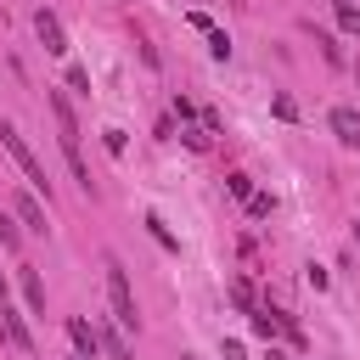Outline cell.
Here are the masks:
<instances>
[{
	"label": "cell",
	"mask_w": 360,
	"mask_h": 360,
	"mask_svg": "<svg viewBox=\"0 0 360 360\" xmlns=\"http://www.w3.org/2000/svg\"><path fill=\"white\" fill-rule=\"evenodd\" d=\"M0 248H6V253H17V248H22V231H17V219H11V214H0Z\"/></svg>",
	"instance_id": "cell-12"
},
{
	"label": "cell",
	"mask_w": 360,
	"mask_h": 360,
	"mask_svg": "<svg viewBox=\"0 0 360 360\" xmlns=\"http://www.w3.org/2000/svg\"><path fill=\"white\" fill-rule=\"evenodd\" d=\"M96 338H101V349H107V354H112V360H135V349H129V343H124V332H118V326H101V332H96Z\"/></svg>",
	"instance_id": "cell-10"
},
{
	"label": "cell",
	"mask_w": 360,
	"mask_h": 360,
	"mask_svg": "<svg viewBox=\"0 0 360 360\" xmlns=\"http://www.w3.org/2000/svg\"><path fill=\"white\" fill-rule=\"evenodd\" d=\"M0 304H6V270H0Z\"/></svg>",
	"instance_id": "cell-25"
},
{
	"label": "cell",
	"mask_w": 360,
	"mask_h": 360,
	"mask_svg": "<svg viewBox=\"0 0 360 360\" xmlns=\"http://www.w3.org/2000/svg\"><path fill=\"white\" fill-rule=\"evenodd\" d=\"M354 242H360V219H354Z\"/></svg>",
	"instance_id": "cell-26"
},
{
	"label": "cell",
	"mask_w": 360,
	"mask_h": 360,
	"mask_svg": "<svg viewBox=\"0 0 360 360\" xmlns=\"http://www.w3.org/2000/svg\"><path fill=\"white\" fill-rule=\"evenodd\" d=\"M225 191L248 202V197H253V174H225Z\"/></svg>",
	"instance_id": "cell-14"
},
{
	"label": "cell",
	"mask_w": 360,
	"mask_h": 360,
	"mask_svg": "<svg viewBox=\"0 0 360 360\" xmlns=\"http://www.w3.org/2000/svg\"><path fill=\"white\" fill-rule=\"evenodd\" d=\"M231 304H236L242 315H253V287H248V281H231Z\"/></svg>",
	"instance_id": "cell-15"
},
{
	"label": "cell",
	"mask_w": 360,
	"mask_h": 360,
	"mask_svg": "<svg viewBox=\"0 0 360 360\" xmlns=\"http://www.w3.org/2000/svg\"><path fill=\"white\" fill-rule=\"evenodd\" d=\"M17 281H22L28 309H34V315H45V281H39V270H34V264H17Z\"/></svg>",
	"instance_id": "cell-7"
},
{
	"label": "cell",
	"mask_w": 360,
	"mask_h": 360,
	"mask_svg": "<svg viewBox=\"0 0 360 360\" xmlns=\"http://www.w3.org/2000/svg\"><path fill=\"white\" fill-rule=\"evenodd\" d=\"M68 84H73L79 96H90V73H84V68H68Z\"/></svg>",
	"instance_id": "cell-19"
},
{
	"label": "cell",
	"mask_w": 360,
	"mask_h": 360,
	"mask_svg": "<svg viewBox=\"0 0 360 360\" xmlns=\"http://www.w3.org/2000/svg\"><path fill=\"white\" fill-rule=\"evenodd\" d=\"M68 338H73V349H79V360H90V354L101 349V338H96V326H90V321H79V315L68 321Z\"/></svg>",
	"instance_id": "cell-9"
},
{
	"label": "cell",
	"mask_w": 360,
	"mask_h": 360,
	"mask_svg": "<svg viewBox=\"0 0 360 360\" xmlns=\"http://www.w3.org/2000/svg\"><path fill=\"white\" fill-rule=\"evenodd\" d=\"M0 338H6L22 360H34V332H28V326H22V315H17V309H6V304H0Z\"/></svg>",
	"instance_id": "cell-4"
},
{
	"label": "cell",
	"mask_w": 360,
	"mask_h": 360,
	"mask_svg": "<svg viewBox=\"0 0 360 360\" xmlns=\"http://www.w3.org/2000/svg\"><path fill=\"white\" fill-rule=\"evenodd\" d=\"M309 34H315V45H321V56H326V68H343V51H338V39H332L326 28H315V22H309Z\"/></svg>",
	"instance_id": "cell-11"
},
{
	"label": "cell",
	"mask_w": 360,
	"mask_h": 360,
	"mask_svg": "<svg viewBox=\"0 0 360 360\" xmlns=\"http://www.w3.org/2000/svg\"><path fill=\"white\" fill-rule=\"evenodd\" d=\"M11 208H17V219H22L28 231H39V236L51 231V225H45V208H39V202H34L28 191H17V197H11Z\"/></svg>",
	"instance_id": "cell-8"
},
{
	"label": "cell",
	"mask_w": 360,
	"mask_h": 360,
	"mask_svg": "<svg viewBox=\"0 0 360 360\" xmlns=\"http://www.w3.org/2000/svg\"><path fill=\"white\" fill-rule=\"evenodd\" d=\"M259 360H287V354H281V349H276V343H270V349H264V354H259Z\"/></svg>",
	"instance_id": "cell-24"
},
{
	"label": "cell",
	"mask_w": 360,
	"mask_h": 360,
	"mask_svg": "<svg viewBox=\"0 0 360 360\" xmlns=\"http://www.w3.org/2000/svg\"><path fill=\"white\" fill-rule=\"evenodd\" d=\"M101 146H107L112 158H124V129H107V135H101Z\"/></svg>",
	"instance_id": "cell-20"
},
{
	"label": "cell",
	"mask_w": 360,
	"mask_h": 360,
	"mask_svg": "<svg viewBox=\"0 0 360 360\" xmlns=\"http://www.w3.org/2000/svg\"><path fill=\"white\" fill-rule=\"evenodd\" d=\"M0 146L17 158V169L28 174V186H34V191H45V202H51V174H45V163L34 158V146H28V141L17 135V124H6V118H0Z\"/></svg>",
	"instance_id": "cell-2"
},
{
	"label": "cell",
	"mask_w": 360,
	"mask_h": 360,
	"mask_svg": "<svg viewBox=\"0 0 360 360\" xmlns=\"http://www.w3.org/2000/svg\"><path fill=\"white\" fill-rule=\"evenodd\" d=\"M338 28L343 34H360V6L354 0H338Z\"/></svg>",
	"instance_id": "cell-13"
},
{
	"label": "cell",
	"mask_w": 360,
	"mask_h": 360,
	"mask_svg": "<svg viewBox=\"0 0 360 360\" xmlns=\"http://www.w3.org/2000/svg\"><path fill=\"white\" fill-rule=\"evenodd\" d=\"M304 281H309L315 292H326V270H321V264H309V270H304Z\"/></svg>",
	"instance_id": "cell-23"
},
{
	"label": "cell",
	"mask_w": 360,
	"mask_h": 360,
	"mask_svg": "<svg viewBox=\"0 0 360 360\" xmlns=\"http://www.w3.org/2000/svg\"><path fill=\"white\" fill-rule=\"evenodd\" d=\"M270 208H276V197H270V191H253V197H248V214H253V219H264Z\"/></svg>",
	"instance_id": "cell-17"
},
{
	"label": "cell",
	"mask_w": 360,
	"mask_h": 360,
	"mask_svg": "<svg viewBox=\"0 0 360 360\" xmlns=\"http://www.w3.org/2000/svg\"><path fill=\"white\" fill-rule=\"evenodd\" d=\"M332 135L343 141V146H360V107H332Z\"/></svg>",
	"instance_id": "cell-6"
},
{
	"label": "cell",
	"mask_w": 360,
	"mask_h": 360,
	"mask_svg": "<svg viewBox=\"0 0 360 360\" xmlns=\"http://www.w3.org/2000/svg\"><path fill=\"white\" fill-rule=\"evenodd\" d=\"M180 360H197V354H180Z\"/></svg>",
	"instance_id": "cell-27"
},
{
	"label": "cell",
	"mask_w": 360,
	"mask_h": 360,
	"mask_svg": "<svg viewBox=\"0 0 360 360\" xmlns=\"http://www.w3.org/2000/svg\"><path fill=\"white\" fill-rule=\"evenodd\" d=\"M107 304H112V326L118 332H135L141 315H135V292H129V276L118 259H107Z\"/></svg>",
	"instance_id": "cell-3"
},
{
	"label": "cell",
	"mask_w": 360,
	"mask_h": 360,
	"mask_svg": "<svg viewBox=\"0 0 360 360\" xmlns=\"http://www.w3.org/2000/svg\"><path fill=\"white\" fill-rule=\"evenodd\" d=\"M208 51H214V62H231V39H225V28L208 34Z\"/></svg>",
	"instance_id": "cell-16"
},
{
	"label": "cell",
	"mask_w": 360,
	"mask_h": 360,
	"mask_svg": "<svg viewBox=\"0 0 360 360\" xmlns=\"http://www.w3.org/2000/svg\"><path fill=\"white\" fill-rule=\"evenodd\" d=\"M270 112H276V118H287V124L298 118V107H292V96H276V101H270Z\"/></svg>",
	"instance_id": "cell-18"
},
{
	"label": "cell",
	"mask_w": 360,
	"mask_h": 360,
	"mask_svg": "<svg viewBox=\"0 0 360 360\" xmlns=\"http://www.w3.org/2000/svg\"><path fill=\"white\" fill-rule=\"evenodd\" d=\"M219 129H225V124H219V112H214V107H202V135H219Z\"/></svg>",
	"instance_id": "cell-21"
},
{
	"label": "cell",
	"mask_w": 360,
	"mask_h": 360,
	"mask_svg": "<svg viewBox=\"0 0 360 360\" xmlns=\"http://www.w3.org/2000/svg\"><path fill=\"white\" fill-rule=\"evenodd\" d=\"M45 107H51V118H56V135H62V158H68L73 180H79L84 191H96V186H90V169H84V158H79V118H73L68 96H62V90H51V96H45Z\"/></svg>",
	"instance_id": "cell-1"
},
{
	"label": "cell",
	"mask_w": 360,
	"mask_h": 360,
	"mask_svg": "<svg viewBox=\"0 0 360 360\" xmlns=\"http://www.w3.org/2000/svg\"><path fill=\"white\" fill-rule=\"evenodd\" d=\"M34 34H39V45L51 51V56H68V34H62V22H56V11H34Z\"/></svg>",
	"instance_id": "cell-5"
},
{
	"label": "cell",
	"mask_w": 360,
	"mask_h": 360,
	"mask_svg": "<svg viewBox=\"0 0 360 360\" xmlns=\"http://www.w3.org/2000/svg\"><path fill=\"white\" fill-rule=\"evenodd\" d=\"M180 141H186L191 152H202V146H208V135H202V129H180Z\"/></svg>",
	"instance_id": "cell-22"
}]
</instances>
